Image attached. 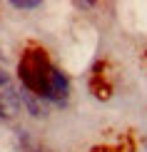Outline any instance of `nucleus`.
Listing matches in <instances>:
<instances>
[{"instance_id": "1", "label": "nucleus", "mask_w": 147, "mask_h": 152, "mask_svg": "<svg viewBox=\"0 0 147 152\" xmlns=\"http://www.w3.org/2000/svg\"><path fill=\"white\" fill-rule=\"evenodd\" d=\"M20 77L30 92L53 102H62L67 97V77L50 65L45 50H28L20 60Z\"/></svg>"}, {"instance_id": "2", "label": "nucleus", "mask_w": 147, "mask_h": 152, "mask_svg": "<svg viewBox=\"0 0 147 152\" xmlns=\"http://www.w3.org/2000/svg\"><path fill=\"white\" fill-rule=\"evenodd\" d=\"M20 107V100H18L15 85L12 80L0 70V117H12Z\"/></svg>"}, {"instance_id": "3", "label": "nucleus", "mask_w": 147, "mask_h": 152, "mask_svg": "<svg viewBox=\"0 0 147 152\" xmlns=\"http://www.w3.org/2000/svg\"><path fill=\"white\" fill-rule=\"evenodd\" d=\"M15 8H37V3H12Z\"/></svg>"}]
</instances>
